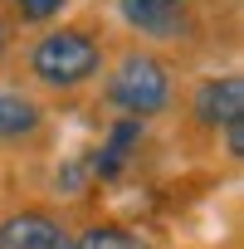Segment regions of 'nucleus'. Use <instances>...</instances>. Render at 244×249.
Segmentation results:
<instances>
[{"mask_svg": "<svg viewBox=\"0 0 244 249\" xmlns=\"http://www.w3.org/2000/svg\"><path fill=\"white\" fill-rule=\"evenodd\" d=\"M107 54L112 25L103 20V10H69L64 20L25 35L5 73L49 107H83L107 69Z\"/></svg>", "mask_w": 244, "mask_h": 249, "instance_id": "nucleus-1", "label": "nucleus"}, {"mask_svg": "<svg viewBox=\"0 0 244 249\" xmlns=\"http://www.w3.org/2000/svg\"><path fill=\"white\" fill-rule=\"evenodd\" d=\"M103 20L186 69H215L239 54V0H103Z\"/></svg>", "mask_w": 244, "mask_h": 249, "instance_id": "nucleus-2", "label": "nucleus"}, {"mask_svg": "<svg viewBox=\"0 0 244 249\" xmlns=\"http://www.w3.org/2000/svg\"><path fill=\"white\" fill-rule=\"evenodd\" d=\"M186 73L191 69L181 59L112 30V54H107V69H103L88 107L103 122L107 117H132V122H147V127H161V122L176 117Z\"/></svg>", "mask_w": 244, "mask_h": 249, "instance_id": "nucleus-3", "label": "nucleus"}, {"mask_svg": "<svg viewBox=\"0 0 244 249\" xmlns=\"http://www.w3.org/2000/svg\"><path fill=\"white\" fill-rule=\"evenodd\" d=\"M244 117V73L234 64H215V69H191L181 83V103H176V132L186 147L215 152V137L229 122Z\"/></svg>", "mask_w": 244, "mask_h": 249, "instance_id": "nucleus-4", "label": "nucleus"}, {"mask_svg": "<svg viewBox=\"0 0 244 249\" xmlns=\"http://www.w3.org/2000/svg\"><path fill=\"white\" fill-rule=\"evenodd\" d=\"M0 249H73V210L54 196L0 200Z\"/></svg>", "mask_w": 244, "mask_h": 249, "instance_id": "nucleus-5", "label": "nucleus"}, {"mask_svg": "<svg viewBox=\"0 0 244 249\" xmlns=\"http://www.w3.org/2000/svg\"><path fill=\"white\" fill-rule=\"evenodd\" d=\"M54 107L20 88L10 73H0V152L5 157H44L54 147Z\"/></svg>", "mask_w": 244, "mask_h": 249, "instance_id": "nucleus-6", "label": "nucleus"}, {"mask_svg": "<svg viewBox=\"0 0 244 249\" xmlns=\"http://www.w3.org/2000/svg\"><path fill=\"white\" fill-rule=\"evenodd\" d=\"M73 249H166V244L127 215L83 210V215H73Z\"/></svg>", "mask_w": 244, "mask_h": 249, "instance_id": "nucleus-7", "label": "nucleus"}, {"mask_svg": "<svg viewBox=\"0 0 244 249\" xmlns=\"http://www.w3.org/2000/svg\"><path fill=\"white\" fill-rule=\"evenodd\" d=\"M0 5L10 10V20H15L25 35H35V30H44V25L64 20V15L73 10V0H0Z\"/></svg>", "mask_w": 244, "mask_h": 249, "instance_id": "nucleus-8", "label": "nucleus"}, {"mask_svg": "<svg viewBox=\"0 0 244 249\" xmlns=\"http://www.w3.org/2000/svg\"><path fill=\"white\" fill-rule=\"evenodd\" d=\"M20 39H25V30L10 20V10L0 5V73L10 69V59H15V49H20Z\"/></svg>", "mask_w": 244, "mask_h": 249, "instance_id": "nucleus-9", "label": "nucleus"}, {"mask_svg": "<svg viewBox=\"0 0 244 249\" xmlns=\"http://www.w3.org/2000/svg\"><path fill=\"white\" fill-rule=\"evenodd\" d=\"M215 152H220L229 166H239V161H244V117H239V122H229V127L215 137Z\"/></svg>", "mask_w": 244, "mask_h": 249, "instance_id": "nucleus-10", "label": "nucleus"}]
</instances>
